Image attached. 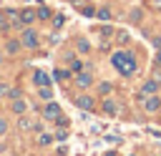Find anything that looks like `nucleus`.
<instances>
[{
  "label": "nucleus",
  "instance_id": "f257e3e1",
  "mask_svg": "<svg viewBox=\"0 0 161 156\" xmlns=\"http://www.w3.org/2000/svg\"><path fill=\"white\" fill-rule=\"evenodd\" d=\"M111 63H113L123 75H131V73L136 70V63H133V58H131L128 53H113V55H111Z\"/></svg>",
  "mask_w": 161,
  "mask_h": 156
},
{
  "label": "nucleus",
  "instance_id": "f03ea898",
  "mask_svg": "<svg viewBox=\"0 0 161 156\" xmlns=\"http://www.w3.org/2000/svg\"><path fill=\"white\" fill-rule=\"evenodd\" d=\"M20 38H23L20 43H23L25 48H35V45H38V33H35V30H23Z\"/></svg>",
  "mask_w": 161,
  "mask_h": 156
},
{
  "label": "nucleus",
  "instance_id": "7ed1b4c3",
  "mask_svg": "<svg viewBox=\"0 0 161 156\" xmlns=\"http://www.w3.org/2000/svg\"><path fill=\"white\" fill-rule=\"evenodd\" d=\"M75 106H78V108H83V111H93V106H96V103H93V98H91V96H86V93H83V96H78V98H75Z\"/></svg>",
  "mask_w": 161,
  "mask_h": 156
},
{
  "label": "nucleus",
  "instance_id": "20e7f679",
  "mask_svg": "<svg viewBox=\"0 0 161 156\" xmlns=\"http://www.w3.org/2000/svg\"><path fill=\"white\" fill-rule=\"evenodd\" d=\"M43 113H45V118H58V116H60V106L53 103V101H48V106H45Z\"/></svg>",
  "mask_w": 161,
  "mask_h": 156
},
{
  "label": "nucleus",
  "instance_id": "39448f33",
  "mask_svg": "<svg viewBox=\"0 0 161 156\" xmlns=\"http://www.w3.org/2000/svg\"><path fill=\"white\" fill-rule=\"evenodd\" d=\"M158 86H161V81H146L143 88H141V93H143V96H151V93L158 91Z\"/></svg>",
  "mask_w": 161,
  "mask_h": 156
},
{
  "label": "nucleus",
  "instance_id": "423d86ee",
  "mask_svg": "<svg viewBox=\"0 0 161 156\" xmlns=\"http://www.w3.org/2000/svg\"><path fill=\"white\" fill-rule=\"evenodd\" d=\"M143 108H146V111H158V108H161V101L151 93V98H143Z\"/></svg>",
  "mask_w": 161,
  "mask_h": 156
},
{
  "label": "nucleus",
  "instance_id": "0eeeda50",
  "mask_svg": "<svg viewBox=\"0 0 161 156\" xmlns=\"http://www.w3.org/2000/svg\"><path fill=\"white\" fill-rule=\"evenodd\" d=\"M33 81H35L38 86H48V83H50V75H48L45 70H35V73H33Z\"/></svg>",
  "mask_w": 161,
  "mask_h": 156
},
{
  "label": "nucleus",
  "instance_id": "6e6552de",
  "mask_svg": "<svg viewBox=\"0 0 161 156\" xmlns=\"http://www.w3.org/2000/svg\"><path fill=\"white\" fill-rule=\"evenodd\" d=\"M91 81H93V78H91L88 73H78V75H75V83H78L80 88H88V86H91Z\"/></svg>",
  "mask_w": 161,
  "mask_h": 156
},
{
  "label": "nucleus",
  "instance_id": "1a4fd4ad",
  "mask_svg": "<svg viewBox=\"0 0 161 156\" xmlns=\"http://www.w3.org/2000/svg\"><path fill=\"white\" fill-rule=\"evenodd\" d=\"M35 18V10H20V23H33Z\"/></svg>",
  "mask_w": 161,
  "mask_h": 156
},
{
  "label": "nucleus",
  "instance_id": "9d476101",
  "mask_svg": "<svg viewBox=\"0 0 161 156\" xmlns=\"http://www.w3.org/2000/svg\"><path fill=\"white\" fill-rule=\"evenodd\" d=\"M23 111H25V101L15 98V101H13V113H23Z\"/></svg>",
  "mask_w": 161,
  "mask_h": 156
},
{
  "label": "nucleus",
  "instance_id": "9b49d317",
  "mask_svg": "<svg viewBox=\"0 0 161 156\" xmlns=\"http://www.w3.org/2000/svg\"><path fill=\"white\" fill-rule=\"evenodd\" d=\"M35 15H38L40 20H48V18H50V10H48V8H38V10H35Z\"/></svg>",
  "mask_w": 161,
  "mask_h": 156
},
{
  "label": "nucleus",
  "instance_id": "f8f14e48",
  "mask_svg": "<svg viewBox=\"0 0 161 156\" xmlns=\"http://www.w3.org/2000/svg\"><path fill=\"white\" fill-rule=\"evenodd\" d=\"M40 98H45V101H50V98H53V91H50L48 86H40Z\"/></svg>",
  "mask_w": 161,
  "mask_h": 156
},
{
  "label": "nucleus",
  "instance_id": "ddd939ff",
  "mask_svg": "<svg viewBox=\"0 0 161 156\" xmlns=\"http://www.w3.org/2000/svg\"><path fill=\"white\" fill-rule=\"evenodd\" d=\"M103 111H106V113H111V116H113V113H116V103H113V101H111V98H108V101H106V103H103Z\"/></svg>",
  "mask_w": 161,
  "mask_h": 156
},
{
  "label": "nucleus",
  "instance_id": "4468645a",
  "mask_svg": "<svg viewBox=\"0 0 161 156\" xmlns=\"http://www.w3.org/2000/svg\"><path fill=\"white\" fill-rule=\"evenodd\" d=\"M50 141H53V136H50V133H40V138H38V143H40V146H48Z\"/></svg>",
  "mask_w": 161,
  "mask_h": 156
},
{
  "label": "nucleus",
  "instance_id": "2eb2a0df",
  "mask_svg": "<svg viewBox=\"0 0 161 156\" xmlns=\"http://www.w3.org/2000/svg\"><path fill=\"white\" fill-rule=\"evenodd\" d=\"M98 18H101V20H111V10H108V8H101V10H98Z\"/></svg>",
  "mask_w": 161,
  "mask_h": 156
},
{
  "label": "nucleus",
  "instance_id": "dca6fc26",
  "mask_svg": "<svg viewBox=\"0 0 161 156\" xmlns=\"http://www.w3.org/2000/svg\"><path fill=\"white\" fill-rule=\"evenodd\" d=\"M18 126H20V131H30V128H33V123H30L28 118H20V123H18Z\"/></svg>",
  "mask_w": 161,
  "mask_h": 156
},
{
  "label": "nucleus",
  "instance_id": "f3484780",
  "mask_svg": "<svg viewBox=\"0 0 161 156\" xmlns=\"http://www.w3.org/2000/svg\"><path fill=\"white\" fill-rule=\"evenodd\" d=\"M128 40H131V38H128V33H126V30H121V33H118V43H121V45H126Z\"/></svg>",
  "mask_w": 161,
  "mask_h": 156
},
{
  "label": "nucleus",
  "instance_id": "a211bd4d",
  "mask_svg": "<svg viewBox=\"0 0 161 156\" xmlns=\"http://www.w3.org/2000/svg\"><path fill=\"white\" fill-rule=\"evenodd\" d=\"M20 45H23V43H18V40H10V43H8V53H15Z\"/></svg>",
  "mask_w": 161,
  "mask_h": 156
},
{
  "label": "nucleus",
  "instance_id": "6ab92c4d",
  "mask_svg": "<svg viewBox=\"0 0 161 156\" xmlns=\"http://www.w3.org/2000/svg\"><path fill=\"white\" fill-rule=\"evenodd\" d=\"M55 78L58 81H65V78H70V73L68 70H55Z\"/></svg>",
  "mask_w": 161,
  "mask_h": 156
},
{
  "label": "nucleus",
  "instance_id": "aec40b11",
  "mask_svg": "<svg viewBox=\"0 0 161 156\" xmlns=\"http://www.w3.org/2000/svg\"><path fill=\"white\" fill-rule=\"evenodd\" d=\"M80 10H83V15H88V18H93V15H96V10H93V8H80Z\"/></svg>",
  "mask_w": 161,
  "mask_h": 156
},
{
  "label": "nucleus",
  "instance_id": "412c9836",
  "mask_svg": "<svg viewBox=\"0 0 161 156\" xmlns=\"http://www.w3.org/2000/svg\"><path fill=\"white\" fill-rule=\"evenodd\" d=\"M55 121H58V123H60V126H65V123H68V118H65V116H63V113H60V116H58V118H55Z\"/></svg>",
  "mask_w": 161,
  "mask_h": 156
},
{
  "label": "nucleus",
  "instance_id": "4be33fe9",
  "mask_svg": "<svg viewBox=\"0 0 161 156\" xmlns=\"http://www.w3.org/2000/svg\"><path fill=\"white\" fill-rule=\"evenodd\" d=\"M5 128H8V123H5L3 118H0V133H5Z\"/></svg>",
  "mask_w": 161,
  "mask_h": 156
},
{
  "label": "nucleus",
  "instance_id": "5701e85b",
  "mask_svg": "<svg viewBox=\"0 0 161 156\" xmlns=\"http://www.w3.org/2000/svg\"><path fill=\"white\" fill-rule=\"evenodd\" d=\"M8 91H10V88H8L5 83H0V96H3V93H8Z\"/></svg>",
  "mask_w": 161,
  "mask_h": 156
},
{
  "label": "nucleus",
  "instance_id": "b1692460",
  "mask_svg": "<svg viewBox=\"0 0 161 156\" xmlns=\"http://www.w3.org/2000/svg\"><path fill=\"white\" fill-rule=\"evenodd\" d=\"M153 45H156V48H161V35H158V38H153Z\"/></svg>",
  "mask_w": 161,
  "mask_h": 156
},
{
  "label": "nucleus",
  "instance_id": "393cba45",
  "mask_svg": "<svg viewBox=\"0 0 161 156\" xmlns=\"http://www.w3.org/2000/svg\"><path fill=\"white\" fill-rule=\"evenodd\" d=\"M156 58H158V63H161V48H158V53H156Z\"/></svg>",
  "mask_w": 161,
  "mask_h": 156
},
{
  "label": "nucleus",
  "instance_id": "a878e982",
  "mask_svg": "<svg viewBox=\"0 0 161 156\" xmlns=\"http://www.w3.org/2000/svg\"><path fill=\"white\" fill-rule=\"evenodd\" d=\"M153 5H156V8H161V0H156V3H153Z\"/></svg>",
  "mask_w": 161,
  "mask_h": 156
},
{
  "label": "nucleus",
  "instance_id": "bb28decb",
  "mask_svg": "<svg viewBox=\"0 0 161 156\" xmlns=\"http://www.w3.org/2000/svg\"><path fill=\"white\" fill-rule=\"evenodd\" d=\"M106 156H116V153H113V151H108V153H106Z\"/></svg>",
  "mask_w": 161,
  "mask_h": 156
},
{
  "label": "nucleus",
  "instance_id": "cd10ccee",
  "mask_svg": "<svg viewBox=\"0 0 161 156\" xmlns=\"http://www.w3.org/2000/svg\"><path fill=\"white\" fill-rule=\"evenodd\" d=\"M0 60H3V53H0Z\"/></svg>",
  "mask_w": 161,
  "mask_h": 156
},
{
  "label": "nucleus",
  "instance_id": "c85d7f7f",
  "mask_svg": "<svg viewBox=\"0 0 161 156\" xmlns=\"http://www.w3.org/2000/svg\"><path fill=\"white\" fill-rule=\"evenodd\" d=\"M0 30H3V25H0Z\"/></svg>",
  "mask_w": 161,
  "mask_h": 156
}]
</instances>
